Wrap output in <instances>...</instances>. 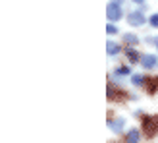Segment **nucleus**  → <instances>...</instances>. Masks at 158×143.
Listing matches in <instances>:
<instances>
[{
    "label": "nucleus",
    "mask_w": 158,
    "mask_h": 143,
    "mask_svg": "<svg viewBox=\"0 0 158 143\" xmlns=\"http://www.w3.org/2000/svg\"><path fill=\"white\" fill-rule=\"evenodd\" d=\"M143 133L147 137H154L158 133V116H143Z\"/></svg>",
    "instance_id": "f257e3e1"
},
{
    "label": "nucleus",
    "mask_w": 158,
    "mask_h": 143,
    "mask_svg": "<svg viewBox=\"0 0 158 143\" xmlns=\"http://www.w3.org/2000/svg\"><path fill=\"white\" fill-rule=\"evenodd\" d=\"M106 18L110 21H118V20H122V8L118 2H110L108 8H106Z\"/></svg>",
    "instance_id": "f03ea898"
},
{
    "label": "nucleus",
    "mask_w": 158,
    "mask_h": 143,
    "mask_svg": "<svg viewBox=\"0 0 158 143\" xmlns=\"http://www.w3.org/2000/svg\"><path fill=\"white\" fill-rule=\"evenodd\" d=\"M147 21V18L143 15V12H131L127 14V23L133 27H139V25H143V23Z\"/></svg>",
    "instance_id": "7ed1b4c3"
},
{
    "label": "nucleus",
    "mask_w": 158,
    "mask_h": 143,
    "mask_svg": "<svg viewBox=\"0 0 158 143\" xmlns=\"http://www.w3.org/2000/svg\"><path fill=\"white\" fill-rule=\"evenodd\" d=\"M123 95H127V93H123V91H120V89H116V87L108 85V101H122Z\"/></svg>",
    "instance_id": "20e7f679"
},
{
    "label": "nucleus",
    "mask_w": 158,
    "mask_h": 143,
    "mask_svg": "<svg viewBox=\"0 0 158 143\" xmlns=\"http://www.w3.org/2000/svg\"><path fill=\"white\" fill-rule=\"evenodd\" d=\"M141 64H143L145 68H154L158 64V58L154 56V54H143V56H141Z\"/></svg>",
    "instance_id": "39448f33"
},
{
    "label": "nucleus",
    "mask_w": 158,
    "mask_h": 143,
    "mask_svg": "<svg viewBox=\"0 0 158 143\" xmlns=\"http://www.w3.org/2000/svg\"><path fill=\"white\" fill-rule=\"evenodd\" d=\"M145 89H147V93H156V89H158V77H147V81H145Z\"/></svg>",
    "instance_id": "423d86ee"
},
{
    "label": "nucleus",
    "mask_w": 158,
    "mask_h": 143,
    "mask_svg": "<svg viewBox=\"0 0 158 143\" xmlns=\"http://www.w3.org/2000/svg\"><path fill=\"white\" fill-rule=\"evenodd\" d=\"M125 56L129 58V62L131 64H135V62H139L141 60V56H139V52L133 49V46H127V49H125Z\"/></svg>",
    "instance_id": "0eeeda50"
},
{
    "label": "nucleus",
    "mask_w": 158,
    "mask_h": 143,
    "mask_svg": "<svg viewBox=\"0 0 158 143\" xmlns=\"http://www.w3.org/2000/svg\"><path fill=\"white\" fill-rule=\"evenodd\" d=\"M123 43L127 45V46H137L139 45V39H137V35H133V33H125L123 35Z\"/></svg>",
    "instance_id": "6e6552de"
},
{
    "label": "nucleus",
    "mask_w": 158,
    "mask_h": 143,
    "mask_svg": "<svg viewBox=\"0 0 158 143\" xmlns=\"http://www.w3.org/2000/svg\"><path fill=\"white\" fill-rule=\"evenodd\" d=\"M108 126H110V130H112V132L120 133L122 132V126H123V120H122V118H118V120H110Z\"/></svg>",
    "instance_id": "1a4fd4ad"
},
{
    "label": "nucleus",
    "mask_w": 158,
    "mask_h": 143,
    "mask_svg": "<svg viewBox=\"0 0 158 143\" xmlns=\"http://www.w3.org/2000/svg\"><path fill=\"white\" fill-rule=\"evenodd\" d=\"M106 52L110 54V56H116V54L120 52V45H116V43H112V41H110V43L106 45Z\"/></svg>",
    "instance_id": "9d476101"
},
{
    "label": "nucleus",
    "mask_w": 158,
    "mask_h": 143,
    "mask_svg": "<svg viewBox=\"0 0 158 143\" xmlns=\"http://www.w3.org/2000/svg\"><path fill=\"white\" fill-rule=\"evenodd\" d=\"M125 137H127V141H131V143H137L141 136H139V132H137V130H129V132H127V136H125Z\"/></svg>",
    "instance_id": "9b49d317"
},
{
    "label": "nucleus",
    "mask_w": 158,
    "mask_h": 143,
    "mask_svg": "<svg viewBox=\"0 0 158 143\" xmlns=\"http://www.w3.org/2000/svg\"><path fill=\"white\" fill-rule=\"evenodd\" d=\"M131 81H133V85H137V87H141V85H145V81H147V77H145V76H133V77H131Z\"/></svg>",
    "instance_id": "f8f14e48"
},
{
    "label": "nucleus",
    "mask_w": 158,
    "mask_h": 143,
    "mask_svg": "<svg viewBox=\"0 0 158 143\" xmlns=\"http://www.w3.org/2000/svg\"><path fill=\"white\" fill-rule=\"evenodd\" d=\"M131 74V68L129 66H120L116 70V76H129Z\"/></svg>",
    "instance_id": "ddd939ff"
},
{
    "label": "nucleus",
    "mask_w": 158,
    "mask_h": 143,
    "mask_svg": "<svg viewBox=\"0 0 158 143\" xmlns=\"http://www.w3.org/2000/svg\"><path fill=\"white\" fill-rule=\"evenodd\" d=\"M148 21H151V25H152L154 29H158V14H152V15H151V20H148Z\"/></svg>",
    "instance_id": "4468645a"
},
{
    "label": "nucleus",
    "mask_w": 158,
    "mask_h": 143,
    "mask_svg": "<svg viewBox=\"0 0 158 143\" xmlns=\"http://www.w3.org/2000/svg\"><path fill=\"white\" fill-rule=\"evenodd\" d=\"M106 33H108V35H116V33H118V27H116V25H112V23H110V25L106 27Z\"/></svg>",
    "instance_id": "2eb2a0df"
},
{
    "label": "nucleus",
    "mask_w": 158,
    "mask_h": 143,
    "mask_svg": "<svg viewBox=\"0 0 158 143\" xmlns=\"http://www.w3.org/2000/svg\"><path fill=\"white\" fill-rule=\"evenodd\" d=\"M133 2H135V4H143L145 0H133Z\"/></svg>",
    "instance_id": "dca6fc26"
},
{
    "label": "nucleus",
    "mask_w": 158,
    "mask_h": 143,
    "mask_svg": "<svg viewBox=\"0 0 158 143\" xmlns=\"http://www.w3.org/2000/svg\"><path fill=\"white\" fill-rule=\"evenodd\" d=\"M154 45H156V49H158V37H156V39H154Z\"/></svg>",
    "instance_id": "f3484780"
},
{
    "label": "nucleus",
    "mask_w": 158,
    "mask_h": 143,
    "mask_svg": "<svg viewBox=\"0 0 158 143\" xmlns=\"http://www.w3.org/2000/svg\"><path fill=\"white\" fill-rule=\"evenodd\" d=\"M114 2H118V4H122V2H123V0H114Z\"/></svg>",
    "instance_id": "a211bd4d"
}]
</instances>
